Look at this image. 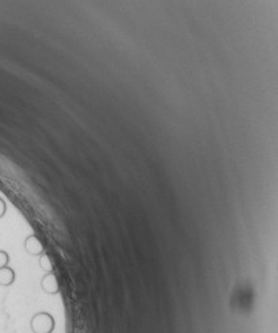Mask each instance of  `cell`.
I'll return each mask as SVG.
<instances>
[{
  "label": "cell",
  "instance_id": "cell-1",
  "mask_svg": "<svg viewBox=\"0 0 278 333\" xmlns=\"http://www.w3.org/2000/svg\"><path fill=\"white\" fill-rule=\"evenodd\" d=\"M55 320L49 312H37L31 319V331L33 333H53Z\"/></svg>",
  "mask_w": 278,
  "mask_h": 333
},
{
  "label": "cell",
  "instance_id": "cell-2",
  "mask_svg": "<svg viewBox=\"0 0 278 333\" xmlns=\"http://www.w3.org/2000/svg\"><path fill=\"white\" fill-rule=\"evenodd\" d=\"M42 291L48 295H57L59 292V280L54 273H46L41 279Z\"/></svg>",
  "mask_w": 278,
  "mask_h": 333
},
{
  "label": "cell",
  "instance_id": "cell-3",
  "mask_svg": "<svg viewBox=\"0 0 278 333\" xmlns=\"http://www.w3.org/2000/svg\"><path fill=\"white\" fill-rule=\"evenodd\" d=\"M24 247H25V251H27L29 255H41L44 253V245L40 238L32 234V235H28L24 241Z\"/></svg>",
  "mask_w": 278,
  "mask_h": 333
},
{
  "label": "cell",
  "instance_id": "cell-4",
  "mask_svg": "<svg viewBox=\"0 0 278 333\" xmlns=\"http://www.w3.org/2000/svg\"><path fill=\"white\" fill-rule=\"evenodd\" d=\"M15 278H16V275H15V271L11 267L5 266V267L0 269V286L8 287L11 284H14Z\"/></svg>",
  "mask_w": 278,
  "mask_h": 333
},
{
  "label": "cell",
  "instance_id": "cell-5",
  "mask_svg": "<svg viewBox=\"0 0 278 333\" xmlns=\"http://www.w3.org/2000/svg\"><path fill=\"white\" fill-rule=\"evenodd\" d=\"M40 267L46 273H53V262H52L49 254L42 253L40 255Z\"/></svg>",
  "mask_w": 278,
  "mask_h": 333
},
{
  "label": "cell",
  "instance_id": "cell-6",
  "mask_svg": "<svg viewBox=\"0 0 278 333\" xmlns=\"http://www.w3.org/2000/svg\"><path fill=\"white\" fill-rule=\"evenodd\" d=\"M8 262H9L8 253L0 250V269H1V267H5V266H8Z\"/></svg>",
  "mask_w": 278,
  "mask_h": 333
},
{
  "label": "cell",
  "instance_id": "cell-7",
  "mask_svg": "<svg viewBox=\"0 0 278 333\" xmlns=\"http://www.w3.org/2000/svg\"><path fill=\"white\" fill-rule=\"evenodd\" d=\"M5 212H7V205H5V202L3 198H0V218H3L5 215Z\"/></svg>",
  "mask_w": 278,
  "mask_h": 333
}]
</instances>
